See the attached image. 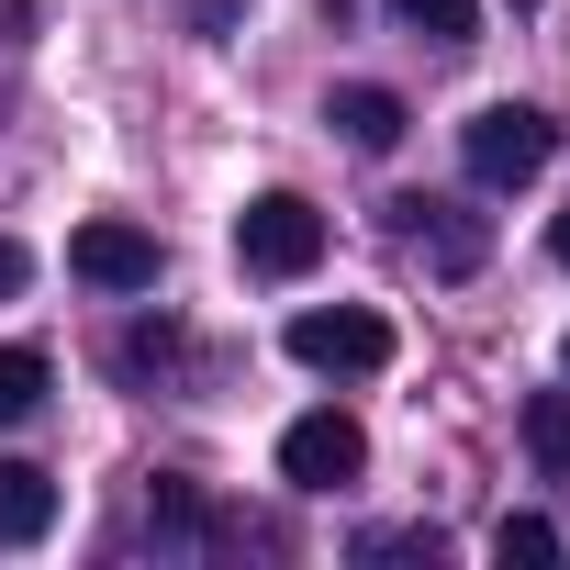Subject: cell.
<instances>
[{
    "instance_id": "obj_1",
    "label": "cell",
    "mask_w": 570,
    "mask_h": 570,
    "mask_svg": "<svg viewBox=\"0 0 570 570\" xmlns=\"http://www.w3.org/2000/svg\"><path fill=\"white\" fill-rule=\"evenodd\" d=\"M548 157H559V124H548L537 101H481V112L459 124V168H470L481 190H525Z\"/></svg>"
},
{
    "instance_id": "obj_2",
    "label": "cell",
    "mask_w": 570,
    "mask_h": 570,
    "mask_svg": "<svg viewBox=\"0 0 570 570\" xmlns=\"http://www.w3.org/2000/svg\"><path fill=\"white\" fill-rule=\"evenodd\" d=\"M292 347L303 370H325V381H370V370H392V325L370 314V303H314V314H292Z\"/></svg>"
},
{
    "instance_id": "obj_3",
    "label": "cell",
    "mask_w": 570,
    "mask_h": 570,
    "mask_svg": "<svg viewBox=\"0 0 570 570\" xmlns=\"http://www.w3.org/2000/svg\"><path fill=\"white\" fill-rule=\"evenodd\" d=\"M235 257H246L257 279H303V268L325 257V213H314L303 190H257V202L235 213Z\"/></svg>"
},
{
    "instance_id": "obj_4",
    "label": "cell",
    "mask_w": 570,
    "mask_h": 570,
    "mask_svg": "<svg viewBox=\"0 0 570 570\" xmlns=\"http://www.w3.org/2000/svg\"><path fill=\"white\" fill-rule=\"evenodd\" d=\"M358 470H370V425H358V414L314 403V414L279 425V481H292V492H347Z\"/></svg>"
},
{
    "instance_id": "obj_5",
    "label": "cell",
    "mask_w": 570,
    "mask_h": 570,
    "mask_svg": "<svg viewBox=\"0 0 570 570\" xmlns=\"http://www.w3.org/2000/svg\"><path fill=\"white\" fill-rule=\"evenodd\" d=\"M68 268L90 279V292H157V268H168V257H157V235H146V224L101 213V224H79V235H68Z\"/></svg>"
},
{
    "instance_id": "obj_6",
    "label": "cell",
    "mask_w": 570,
    "mask_h": 570,
    "mask_svg": "<svg viewBox=\"0 0 570 570\" xmlns=\"http://www.w3.org/2000/svg\"><path fill=\"white\" fill-rule=\"evenodd\" d=\"M392 224L425 246L436 279H470V268L492 257V213H470V202H425V190H414V202H392Z\"/></svg>"
},
{
    "instance_id": "obj_7",
    "label": "cell",
    "mask_w": 570,
    "mask_h": 570,
    "mask_svg": "<svg viewBox=\"0 0 570 570\" xmlns=\"http://www.w3.org/2000/svg\"><path fill=\"white\" fill-rule=\"evenodd\" d=\"M325 124H336V135H347V146H358V157H392V146H403V124H414V112H403V101H392V90H381V79H347V90H336V101H325Z\"/></svg>"
},
{
    "instance_id": "obj_8",
    "label": "cell",
    "mask_w": 570,
    "mask_h": 570,
    "mask_svg": "<svg viewBox=\"0 0 570 570\" xmlns=\"http://www.w3.org/2000/svg\"><path fill=\"white\" fill-rule=\"evenodd\" d=\"M57 525V481L35 459H0V548H35Z\"/></svg>"
},
{
    "instance_id": "obj_9",
    "label": "cell",
    "mask_w": 570,
    "mask_h": 570,
    "mask_svg": "<svg viewBox=\"0 0 570 570\" xmlns=\"http://www.w3.org/2000/svg\"><path fill=\"white\" fill-rule=\"evenodd\" d=\"M46 381H57L46 347H0V425H35L46 414Z\"/></svg>"
},
{
    "instance_id": "obj_10",
    "label": "cell",
    "mask_w": 570,
    "mask_h": 570,
    "mask_svg": "<svg viewBox=\"0 0 570 570\" xmlns=\"http://www.w3.org/2000/svg\"><path fill=\"white\" fill-rule=\"evenodd\" d=\"M525 448H537L548 481H570V392H537L525 403Z\"/></svg>"
},
{
    "instance_id": "obj_11",
    "label": "cell",
    "mask_w": 570,
    "mask_h": 570,
    "mask_svg": "<svg viewBox=\"0 0 570 570\" xmlns=\"http://www.w3.org/2000/svg\"><path fill=\"white\" fill-rule=\"evenodd\" d=\"M492 559H503V570H548V559H559V525H548V514H503V525H492Z\"/></svg>"
},
{
    "instance_id": "obj_12",
    "label": "cell",
    "mask_w": 570,
    "mask_h": 570,
    "mask_svg": "<svg viewBox=\"0 0 570 570\" xmlns=\"http://www.w3.org/2000/svg\"><path fill=\"white\" fill-rule=\"evenodd\" d=\"M392 12H403L425 46H470V35H481V0H392Z\"/></svg>"
},
{
    "instance_id": "obj_13",
    "label": "cell",
    "mask_w": 570,
    "mask_h": 570,
    "mask_svg": "<svg viewBox=\"0 0 570 570\" xmlns=\"http://www.w3.org/2000/svg\"><path fill=\"white\" fill-rule=\"evenodd\" d=\"M370 559H448V537H436V525H381Z\"/></svg>"
},
{
    "instance_id": "obj_14",
    "label": "cell",
    "mask_w": 570,
    "mask_h": 570,
    "mask_svg": "<svg viewBox=\"0 0 570 570\" xmlns=\"http://www.w3.org/2000/svg\"><path fill=\"white\" fill-rule=\"evenodd\" d=\"M23 279H35V246H23V235H0V303H12Z\"/></svg>"
},
{
    "instance_id": "obj_15",
    "label": "cell",
    "mask_w": 570,
    "mask_h": 570,
    "mask_svg": "<svg viewBox=\"0 0 570 570\" xmlns=\"http://www.w3.org/2000/svg\"><path fill=\"white\" fill-rule=\"evenodd\" d=\"M35 23H46V0H0V46H23Z\"/></svg>"
},
{
    "instance_id": "obj_16",
    "label": "cell",
    "mask_w": 570,
    "mask_h": 570,
    "mask_svg": "<svg viewBox=\"0 0 570 570\" xmlns=\"http://www.w3.org/2000/svg\"><path fill=\"white\" fill-rule=\"evenodd\" d=\"M548 257H559V268H570V213H559V224H548Z\"/></svg>"
},
{
    "instance_id": "obj_17",
    "label": "cell",
    "mask_w": 570,
    "mask_h": 570,
    "mask_svg": "<svg viewBox=\"0 0 570 570\" xmlns=\"http://www.w3.org/2000/svg\"><path fill=\"white\" fill-rule=\"evenodd\" d=\"M559 370H570V336H559Z\"/></svg>"
},
{
    "instance_id": "obj_18",
    "label": "cell",
    "mask_w": 570,
    "mask_h": 570,
    "mask_svg": "<svg viewBox=\"0 0 570 570\" xmlns=\"http://www.w3.org/2000/svg\"><path fill=\"white\" fill-rule=\"evenodd\" d=\"M514 12H537V0H514Z\"/></svg>"
}]
</instances>
